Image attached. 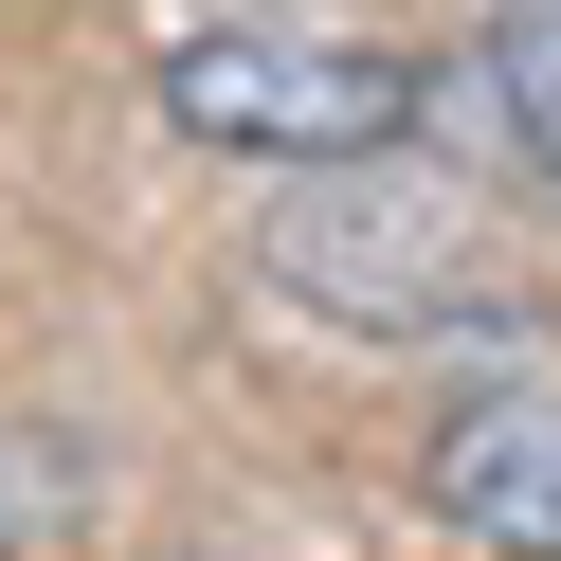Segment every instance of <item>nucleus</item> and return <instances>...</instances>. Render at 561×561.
<instances>
[{
  "label": "nucleus",
  "mask_w": 561,
  "mask_h": 561,
  "mask_svg": "<svg viewBox=\"0 0 561 561\" xmlns=\"http://www.w3.org/2000/svg\"><path fill=\"white\" fill-rule=\"evenodd\" d=\"M471 91L507 110V146H525V182L561 199V0H489V55H471Z\"/></svg>",
  "instance_id": "20e7f679"
},
{
  "label": "nucleus",
  "mask_w": 561,
  "mask_h": 561,
  "mask_svg": "<svg viewBox=\"0 0 561 561\" xmlns=\"http://www.w3.org/2000/svg\"><path fill=\"white\" fill-rule=\"evenodd\" d=\"M163 127H199L218 163H380L416 127V55L399 37H344V19H182L163 37Z\"/></svg>",
  "instance_id": "f03ea898"
},
{
  "label": "nucleus",
  "mask_w": 561,
  "mask_h": 561,
  "mask_svg": "<svg viewBox=\"0 0 561 561\" xmlns=\"http://www.w3.org/2000/svg\"><path fill=\"white\" fill-rule=\"evenodd\" d=\"M435 525H471L507 561H561V380H507V399L435 416Z\"/></svg>",
  "instance_id": "7ed1b4c3"
},
{
  "label": "nucleus",
  "mask_w": 561,
  "mask_h": 561,
  "mask_svg": "<svg viewBox=\"0 0 561 561\" xmlns=\"http://www.w3.org/2000/svg\"><path fill=\"white\" fill-rule=\"evenodd\" d=\"M254 272H272L290 308H327V327H363V344L525 327L507 272H489V236H471V199L416 182V163H308V182L254 218Z\"/></svg>",
  "instance_id": "f257e3e1"
},
{
  "label": "nucleus",
  "mask_w": 561,
  "mask_h": 561,
  "mask_svg": "<svg viewBox=\"0 0 561 561\" xmlns=\"http://www.w3.org/2000/svg\"><path fill=\"white\" fill-rule=\"evenodd\" d=\"M55 507H73V471H55L37 435H0V561H37V543H55Z\"/></svg>",
  "instance_id": "39448f33"
}]
</instances>
